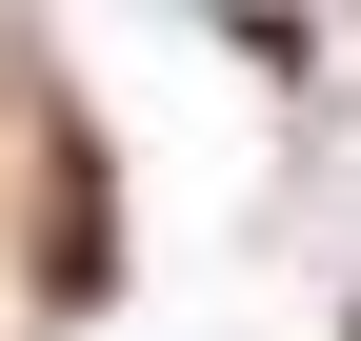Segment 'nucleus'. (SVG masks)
I'll use <instances>...</instances> for the list:
<instances>
[{
	"mask_svg": "<svg viewBox=\"0 0 361 341\" xmlns=\"http://www.w3.org/2000/svg\"><path fill=\"white\" fill-rule=\"evenodd\" d=\"M61 281H80V302L121 281V221H101V141H80V120H61Z\"/></svg>",
	"mask_w": 361,
	"mask_h": 341,
	"instance_id": "nucleus-1",
	"label": "nucleus"
}]
</instances>
